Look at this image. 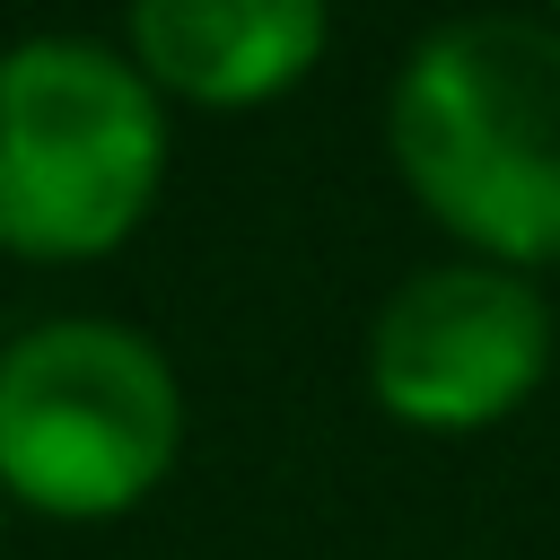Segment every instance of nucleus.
<instances>
[{"label": "nucleus", "instance_id": "nucleus-5", "mask_svg": "<svg viewBox=\"0 0 560 560\" xmlns=\"http://www.w3.org/2000/svg\"><path fill=\"white\" fill-rule=\"evenodd\" d=\"M332 44L315 0H140L131 61L158 96L192 105H271L289 96Z\"/></svg>", "mask_w": 560, "mask_h": 560}, {"label": "nucleus", "instance_id": "nucleus-4", "mask_svg": "<svg viewBox=\"0 0 560 560\" xmlns=\"http://www.w3.org/2000/svg\"><path fill=\"white\" fill-rule=\"evenodd\" d=\"M551 298L508 262H429L368 324V394L420 438H472L551 376Z\"/></svg>", "mask_w": 560, "mask_h": 560}, {"label": "nucleus", "instance_id": "nucleus-2", "mask_svg": "<svg viewBox=\"0 0 560 560\" xmlns=\"http://www.w3.org/2000/svg\"><path fill=\"white\" fill-rule=\"evenodd\" d=\"M166 175V105L140 61L88 35L0 52V245L26 262L114 254Z\"/></svg>", "mask_w": 560, "mask_h": 560}, {"label": "nucleus", "instance_id": "nucleus-3", "mask_svg": "<svg viewBox=\"0 0 560 560\" xmlns=\"http://www.w3.org/2000/svg\"><path fill=\"white\" fill-rule=\"evenodd\" d=\"M184 446L166 350L105 315H52L0 350V490L35 516H122Z\"/></svg>", "mask_w": 560, "mask_h": 560}, {"label": "nucleus", "instance_id": "nucleus-1", "mask_svg": "<svg viewBox=\"0 0 560 560\" xmlns=\"http://www.w3.org/2000/svg\"><path fill=\"white\" fill-rule=\"evenodd\" d=\"M385 149L472 262H560V18L429 26L394 70Z\"/></svg>", "mask_w": 560, "mask_h": 560}]
</instances>
